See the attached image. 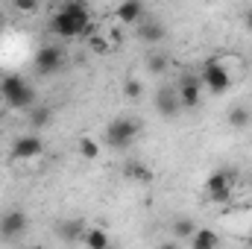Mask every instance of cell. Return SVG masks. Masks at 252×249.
I'll return each mask as SVG.
<instances>
[{
    "label": "cell",
    "instance_id": "277c9868",
    "mask_svg": "<svg viewBox=\"0 0 252 249\" xmlns=\"http://www.w3.org/2000/svg\"><path fill=\"white\" fill-rule=\"evenodd\" d=\"M199 82H202V88H208L211 94H226V91L232 88V76H229V70L217 62V59H208V62L202 64Z\"/></svg>",
    "mask_w": 252,
    "mask_h": 249
},
{
    "label": "cell",
    "instance_id": "83f0119b",
    "mask_svg": "<svg viewBox=\"0 0 252 249\" xmlns=\"http://www.w3.org/2000/svg\"><path fill=\"white\" fill-rule=\"evenodd\" d=\"M0 79H3V73H0Z\"/></svg>",
    "mask_w": 252,
    "mask_h": 249
},
{
    "label": "cell",
    "instance_id": "ba28073f",
    "mask_svg": "<svg viewBox=\"0 0 252 249\" xmlns=\"http://www.w3.org/2000/svg\"><path fill=\"white\" fill-rule=\"evenodd\" d=\"M176 91H179V103H182L185 112H196L199 109V103H202V82H199V76H182Z\"/></svg>",
    "mask_w": 252,
    "mask_h": 249
},
{
    "label": "cell",
    "instance_id": "ffe728a7",
    "mask_svg": "<svg viewBox=\"0 0 252 249\" xmlns=\"http://www.w3.org/2000/svg\"><path fill=\"white\" fill-rule=\"evenodd\" d=\"M76 153L85 158V161H94V158H100V144L94 141V138H88V135H82L79 141H76Z\"/></svg>",
    "mask_w": 252,
    "mask_h": 249
},
{
    "label": "cell",
    "instance_id": "d6986e66",
    "mask_svg": "<svg viewBox=\"0 0 252 249\" xmlns=\"http://www.w3.org/2000/svg\"><path fill=\"white\" fill-rule=\"evenodd\" d=\"M88 50L94 53V56H106L109 50H112V41H109V35H103V32H88Z\"/></svg>",
    "mask_w": 252,
    "mask_h": 249
},
{
    "label": "cell",
    "instance_id": "7c38bea8",
    "mask_svg": "<svg viewBox=\"0 0 252 249\" xmlns=\"http://www.w3.org/2000/svg\"><path fill=\"white\" fill-rule=\"evenodd\" d=\"M144 15H147L144 0H121V6L115 9V18H118V24H124V27H135Z\"/></svg>",
    "mask_w": 252,
    "mask_h": 249
},
{
    "label": "cell",
    "instance_id": "484cf974",
    "mask_svg": "<svg viewBox=\"0 0 252 249\" xmlns=\"http://www.w3.org/2000/svg\"><path fill=\"white\" fill-rule=\"evenodd\" d=\"M247 244H250V247H252V226H250V238H247Z\"/></svg>",
    "mask_w": 252,
    "mask_h": 249
},
{
    "label": "cell",
    "instance_id": "5b68a950",
    "mask_svg": "<svg viewBox=\"0 0 252 249\" xmlns=\"http://www.w3.org/2000/svg\"><path fill=\"white\" fill-rule=\"evenodd\" d=\"M235 182H238V173L229 170V167H220V170H214V173L208 176L205 190H208V196H211L214 202H229V196H232V190H235Z\"/></svg>",
    "mask_w": 252,
    "mask_h": 249
},
{
    "label": "cell",
    "instance_id": "30bf717a",
    "mask_svg": "<svg viewBox=\"0 0 252 249\" xmlns=\"http://www.w3.org/2000/svg\"><path fill=\"white\" fill-rule=\"evenodd\" d=\"M27 226H30V220H27L24 211H6L0 217V238L3 241H18L27 232Z\"/></svg>",
    "mask_w": 252,
    "mask_h": 249
},
{
    "label": "cell",
    "instance_id": "4fadbf2b",
    "mask_svg": "<svg viewBox=\"0 0 252 249\" xmlns=\"http://www.w3.org/2000/svg\"><path fill=\"white\" fill-rule=\"evenodd\" d=\"M79 244L88 247V249H106L112 241H109V235H106L103 226H88V229L82 232V241H79Z\"/></svg>",
    "mask_w": 252,
    "mask_h": 249
},
{
    "label": "cell",
    "instance_id": "8fae6325",
    "mask_svg": "<svg viewBox=\"0 0 252 249\" xmlns=\"http://www.w3.org/2000/svg\"><path fill=\"white\" fill-rule=\"evenodd\" d=\"M135 27H138V38H141L144 44H161V41L167 38L164 24H161V21H156V18H147V15H144Z\"/></svg>",
    "mask_w": 252,
    "mask_h": 249
},
{
    "label": "cell",
    "instance_id": "5bb4252c",
    "mask_svg": "<svg viewBox=\"0 0 252 249\" xmlns=\"http://www.w3.org/2000/svg\"><path fill=\"white\" fill-rule=\"evenodd\" d=\"M124 176L126 179H132V182H138V185H147V182L153 179V170H150L147 164H141V161H126L124 164Z\"/></svg>",
    "mask_w": 252,
    "mask_h": 249
},
{
    "label": "cell",
    "instance_id": "6da1fadb",
    "mask_svg": "<svg viewBox=\"0 0 252 249\" xmlns=\"http://www.w3.org/2000/svg\"><path fill=\"white\" fill-rule=\"evenodd\" d=\"M88 27H91V12L85 3L79 0H67L62 9L53 15L50 21V30L59 35V38H79V35H88Z\"/></svg>",
    "mask_w": 252,
    "mask_h": 249
},
{
    "label": "cell",
    "instance_id": "cb8c5ba5",
    "mask_svg": "<svg viewBox=\"0 0 252 249\" xmlns=\"http://www.w3.org/2000/svg\"><path fill=\"white\" fill-rule=\"evenodd\" d=\"M18 12H35L38 9V0H9Z\"/></svg>",
    "mask_w": 252,
    "mask_h": 249
},
{
    "label": "cell",
    "instance_id": "d4e9b609",
    "mask_svg": "<svg viewBox=\"0 0 252 249\" xmlns=\"http://www.w3.org/2000/svg\"><path fill=\"white\" fill-rule=\"evenodd\" d=\"M244 24H247V30H250V32H252V9H250V12H247V15H244Z\"/></svg>",
    "mask_w": 252,
    "mask_h": 249
},
{
    "label": "cell",
    "instance_id": "9c48e42d",
    "mask_svg": "<svg viewBox=\"0 0 252 249\" xmlns=\"http://www.w3.org/2000/svg\"><path fill=\"white\" fill-rule=\"evenodd\" d=\"M156 112H158V118H164V121H173V118L182 112L179 91H176V88H170V85L158 88V91H156Z\"/></svg>",
    "mask_w": 252,
    "mask_h": 249
},
{
    "label": "cell",
    "instance_id": "8992f818",
    "mask_svg": "<svg viewBox=\"0 0 252 249\" xmlns=\"http://www.w3.org/2000/svg\"><path fill=\"white\" fill-rule=\"evenodd\" d=\"M41 153H44V141H41L35 132L15 138V144H12V150H9V156H12L15 161H32V158H38Z\"/></svg>",
    "mask_w": 252,
    "mask_h": 249
},
{
    "label": "cell",
    "instance_id": "3957f363",
    "mask_svg": "<svg viewBox=\"0 0 252 249\" xmlns=\"http://www.w3.org/2000/svg\"><path fill=\"white\" fill-rule=\"evenodd\" d=\"M138 132H141V124L135 118H118L106 126V144L112 150H126L138 138Z\"/></svg>",
    "mask_w": 252,
    "mask_h": 249
},
{
    "label": "cell",
    "instance_id": "603a6c76",
    "mask_svg": "<svg viewBox=\"0 0 252 249\" xmlns=\"http://www.w3.org/2000/svg\"><path fill=\"white\" fill-rule=\"evenodd\" d=\"M141 94H144L141 79H126V82H124V97H126V100H138Z\"/></svg>",
    "mask_w": 252,
    "mask_h": 249
},
{
    "label": "cell",
    "instance_id": "4316f807",
    "mask_svg": "<svg viewBox=\"0 0 252 249\" xmlns=\"http://www.w3.org/2000/svg\"><path fill=\"white\" fill-rule=\"evenodd\" d=\"M0 106H6V103H3V94H0Z\"/></svg>",
    "mask_w": 252,
    "mask_h": 249
},
{
    "label": "cell",
    "instance_id": "ac0fdd59",
    "mask_svg": "<svg viewBox=\"0 0 252 249\" xmlns=\"http://www.w3.org/2000/svg\"><path fill=\"white\" fill-rule=\"evenodd\" d=\"M170 232H173L176 241H190V235L196 232V223H193L190 217H176V220L170 223Z\"/></svg>",
    "mask_w": 252,
    "mask_h": 249
},
{
    "label": "cell",
    "instance_id": "e0dca14e",
    "mask_svg": "<svg viewBox=\"0 0 252 249\" xmlns=\"http://www.w3.org/2000/svg\"><path fill=\"white\" fill-rule=\"evenodd\" d=\"M226 121H229L232 129H247L252 124V109L250 106H232L229 115H226Z\"/></svg>",
    "mask_w": 252,
    "mask_h": 249
},
{
    "label": "cell",
    "instance_id": "52a82bcc",
    "mask_svg": "<svg viewBox=\"0 0 252 249\" xmlns=\"http://www.w3.org/2000/svg\"><path fill=\"white\" fill-rule=\"evenodd\" d=\"M62 64H64V53H62V47H56V44H44V47H38V53H35V59H32V67H35L41 76L56 73Z\"/></svg>",
    "mask_w": 252,
    "mask_h": 249
},
{
    "label": "cell",
    "instance_id": "44dd1931",
    "mask_svg": "<svg viewBox=\"0 0 252 249\" xmlns=\"http://www.w3.org/2000/svg\"><path fill=\"white\" fill-rule=\"evenodd\" d=\"M47 124H50V109L47 106H32L30 109V129L38 132V129H44Z\"/></svg>",
    "mask_w": 252,
    "mask_h": 249
},
{
    "label": "cell",
    "instance_id": "2e32d148",
    "mask_svg": "<svg viewBox=\"0 0 252 249\" xmlns=\"http://www.w3.org/2000/svg\"><path fill=\"white\" fill-rule=\"evenodd\" d=\"M190 247L193 249H214V247H220V235L211 232V229H196L190 235Z\"/></svg>",
    "mask_w": 252,
    "mask_h": 249
},
{
    "label": "cell",
    "instance_id": "7402d4cb",
    "mask_svg": "<svg viewBox=\"0 0 252 249\" xmlns=\"http://www.w3.org/2000/svg\"><path fill=\"white\" fill-rule=\"evenodd\" d=\"M147 70H150L153 76H161V73L167 70V56H164V53H150V56H147Z\"/></svg>",
    "mask_w": 252,
    "mask_h": 249
},
{
    "label": "cell",
    "instance_id": "7a4b0ae2",
    "mask_svg": "<svg viewBox=\"0 0 252 249\" xmlns=\"http://www.w3.org/2000/svg\"><path fill=\"white\" fill-rule=\"evenodd\" d=\"M0 94H3V103L9 109H18V112H30L35 106V91L32 85L24 82V76L18 73H9L0 79Z\"/></svg>",
    "mask_w": 252,
    "mask_h": 249
},
{
    "label": "cell",
    "instance_id": "9a60e30c",
    "mask_svg": "<svg viewBox=\"0 0 252 249\" xmlns=\"http://www.w3.org/2000/svg\"><path fill=\"white\" fill-rule=\"evenodd\" d=\"M85 229H88V226H85V223H79V220H70V223H59V226H56L59 238H62V241H67V244H79Z\"/></svg>",
    "mask_w": 252,
    "mask_h": 249
}]
</instances>
